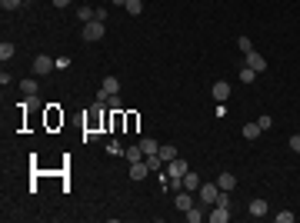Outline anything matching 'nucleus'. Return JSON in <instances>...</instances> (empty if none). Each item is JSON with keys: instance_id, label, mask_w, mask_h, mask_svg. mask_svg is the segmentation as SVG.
<instances>
[{"instance_id": "nucleus-27", "label": "nucleus", "mask_w": 300, "mask_h": 223, "mask_svg": "<svg viewBox=\"0 0 300 223\" xmlns=\"http://www.w3.org/2000/svg\"><path fill=\"white\" fill-rule=\"evenodd\" d=\"M20 3H23V0H0V7H3V10H17Z\"/></svg>"}, {"instance_id": "nucleus-23", "label": "nucleus", "mask_w": 300, "mask_h": 223, "mask_svg": "<svg viewBox=\"0 0 300 223\" xmlns=\"http://www.w3.org/2000/svg\"><path fill=\"white\" fill-rule=\"evenodd\" d=\"M124 150H127V147H120L117 140H110V143H107V153H110V157H124Z\"/></svg>"}, {"instance_id": "nucleus-10", "label": "nucleus", "mask_w": 300, "mask_h": 223, "mask_svg": "<svg viewBox=\"0 0 300 223\" xmlns=\"http://www.w3.org/2000/svg\"><path fill=\"white\" fill-rule=\"evenodd\" d=\"M187 173V163L184 160H170L167 163V177H184Z\"/></svg>"}, {"instance_id": "nucleus-8", "label": "nucleus", "mask_w": 300, "mask_h": 223, "mask_svg": "<svg viewBox=\"0 0 300 223\" xmlns=\"http://www.w3.org/2000/svg\"><path fill=\"white\" fill-rule=\"evenodd\" d=\"M210 93H214V100H217V103H224L227 97H230V83H227V80H217V83L210 87Z\"/></svg>"}, {"instance_id": "nucleus-7", "label": "nucleus", "mask_w": 300, "mask_h": 223, "mask_svg": "<svg viewBox=\"0 0 300 223\" xmlns=\"http://www.w3.org/2000/svg\"><path fill=\"white\" fill-rule=\"evenodd\" d=\"M247 67H250V70H257V74H263V70H267V60H263V54L247 50Z\"/></svg>"}, {"instance_id": "nucleus-22", "label": "nucleus", "mask_w": 300, "mask_h": 223, "mask_svg": "<svg viewBox=\"0 0 300 223\" xmlns=\"http://www.w3.org/2000/svg\"><path fill=\"white\" fill-rule=\"evenodd\" d=\"M260 123H247V127H244V137H247V140H257V137H260Z\"/></svg>"}, {"instance_id": "nucleus-3", "label": "nucleus", "mask_w": 300, "mask_h": 223, "mask_svg": "<svg viewBox=\"0 0 300 223\" xmlns=\"http://www.w3.org/2000/svg\"><path fill=\"white\" fill-rule=\"evenodd\" d=\"M50 70H57V60H50L47 54H37V57H34V74H37V77H47Z\"/></svg>"}, {"instance_id": "nucleus-33", "label": "nucleus", "mask_w": 300, "mask_h": 223, "mask_svg": "<svg viewBox=\"0 0 300 223\" xmlns=\"http://www.w3.org/2000/svg\"><path fill=\"white\" fill-rule=\"evenodd\" d=\"M124 3H127V0H113V7H124Z\"/></svg>"}, {"instance_id": "nucleus-31", "label": "nucleus", "mask_w": 300, "mask_h": 223, "mask_svg": "<svg viewBox=\"0 0 300 223\" xmlns=\"http://www.w3.org/2000/svg\"><path fill=\"white\" fill-rule=\"evenodd\" d=\"M290 150H294V153H300V133H294V137H290Z\"/></svg>"}, {"instance_id": "nucleus-15", "label": "nucleus", "mask_w": 300, "mask_h": 223, "mask_svg": "<svg viewBox=\"0 0 300 223\" xmlns=\"http://www.w3.org/2000/svg\"><path fill=\"white\" fill-rule=\"evenodd\" d=\"M184 217H187V223H200V220H207L204 206H190V210H187V213H184Z\"/></svg>"}, {"instance_id": "nucleus-1", "label": "nucleus", "mask_w": 300, "mask_h": 223, "mask_svg": "<svg viewBox=\"0 0 300 223\" xmlns=\"http://www.w3.org/2000/svg\"><path fill=\"white\" fill-rule=\"evenodd\" d=\"M104 34H107L104 20H90V23L84 27V40H87V43H97V40H104Z\"/></svg>"}, {"instance_id": "nucleus-29", "label": "nucleus", "mask_w": 300, "mask_h": 223, "mask_svg": "<svg viewBox=\"0 0 300 223\" xmlns=\"http://www.w3.org/2000/svg\"><path fill=\"white\" fill-rule=\"evenodd\" d=\"M237 47H240L244 54H247V50H254V43H250V37H240V40H237Z\"/></svg>"}, {"instance_id": "nucleus-11", "label": "nucleus", "mask_w": 300, "mask_h": 223, "mask_svg": "<svg viewBox=\"0 0 300 223\" xmlns=\"http://www.w3.org/2000/svg\"><path fill=\"white\" fill-rule=\"evenodd\" d=\"M157 153H160V160H164V163L177 160V147H173V143H160V150H157Z\"/></svg>"}, {"instance_id": "nucleus-32", "label": "nucleus", "mask_w": 300, "mask_h": 223, "mask_svg": "<svg viewBox=\"0 0 300 223\" xmlns=\"http://www.w3.org/2000/svg\"><path fill=\"white\" fill-rule=\"evenodd\" d=\"M67 3H70V0H54V7H57V10H60V7H67Z\"/></svg>"}, {"instance_id": "nucleus-2", "label": "nucleus", "mask_w": 300, "mask_h": 223, "mask_svg": "<svg viewBox=\"0 0 300 223\" xmlns=\"http://www.w3.org/2000/svg\"><path fill=\"white\" fill-rule=\"evenodd\" d=\"M197 197H200V203H204V206H214V203H217V197H220V186H217V183H200Z\"/></svg>"}, {"instance_id": "nucleus-28", "label": "nucleus", "mask_w": 300, "mask_h": 223, "mask_svg": "<svg viewBox=\"0 0 300 223\" xmlns=\"http://www.w3.org/2000/svg\"><path fill=\"white\" fill-rule=\"evenodd\" d=\"M257 123H260V130H270V127H274V117H267V113H263Z\"/></svg>"}, {"instance_id": "nucleus-26", "label": "nucleus", "mask_w": 300, "mask_h": 223, "mask_svg": "<svg viewBox=\"0 0 300 223\" xmlns=\"http://www.w3.org/2000/svg\"><path fill=\"white\" fill-rule=\"evenodd\" d=\"M277 223H294V213H290V210H280V213H277Z\"/></svg>"}, {"instance_id": "nucleus-14", "label": "nucleus", "mask_w": 300, "mask_h": 223, "mask_svg": "<svg viewBox=\"0 0 300 223\" xmlns=\"http://www.w3.org/2000/svg\"><path fill=\"white\" fill-rule=\"evenodd\" d=\"M20 93H23L27 100H34V97H37V80H20Z\"/></svg>"}, {"instance_id": "nucleus-18", "label": "nucleus", "mask_w": 300, "mask_h": 223, "mask_svg": "<svg viewBox=\"0 0 300 223\" xmlns=\"http://www.w3.org/2000/svg\"><path fill=\"white\" fill-rule=\"evenodd\" d=\"M124 7H127V14H130V17H140V14H144V0H127Z\"/></svg>"}, {"instance_id": "nucleus-25", "label": "nucleus", "mask_w": 300, "mask_h": 223, "mask_svg": "<svg viewBox=\"0 0 300 223\" xmlns=\"http://www.w3.org/2000/svg\"><path fill=\"white\" fill-rule=\"evenodd\" d=\"M240 80H244V83H254V80H257V70L244 67V70H240Z\"/></svg>"}, {"instance_id": "nucleus-5", "label": "nucleus", "mask_w": 300, "mask_h": 223, "mask_svg": "<svg viewBox=\"0 0 300 223\" xmlns=\"http://www.w3.org/2000/svg\"><path fill=\"white\" fill-rule=\"evenodd\" d=\"M173 206H177L180 213H187L190 206H193V197H190V190H177V197H173Z\"/></svg>"}, {"instance_id": "nucleus-30", "label": "nucleus", "mask_w": 300, "mask_h": 223, "mask_svg": "<svg viewBox=\"0 0 300 223\" xmlns=\"http://www.w3.org/2000/svg\"><path fill=\"white\" fill-rule=\"evenodd\" d=\"M70 67V57H57V70H67Z\"/></svg>"}, {"instance_id": "nucleus-21", "label": "nucleus", "mask_w": 300, "mask_h": 223, "mask_svg": "<svg viewBox=\"0 0 300 223\" xmlns=\"http://www.w3.org/2000/svg\"><path fill=\"white\" fill-rule=\"evenodd\" d=\"M124 157H127L130 163H137V160H144V150H140V147H127V150H124Z\"/></svg>"}, {"instance_id": "nucleus-16", "label": "nucleus", "mask_w": 300, "mask_h": 223, "mask_svg": "<svg viewBox=\"0 0 300 223\" xmlns=\"http://www.w3.org/2000/svg\"><path fill=\"white\" fill-rule=\"evenodd\" d=\"M217 186H220V190H234V186H237V177H234V173H220V177H217Z\"/></svg>"}, {"instance_id": "nucleus-9", "label": "nucleus", "mask_w": 300, "mask_h": 223, "mask_svg": "<svg viewBox=\"0 0 300 223\" xmlns=\"http://www.w3.org/2000/svg\"><path fill=\"white\" fill-rule=\"evenodd\" d=\"M147 173H150L147 160H137V163H130V180H144Z\"/></svg>"}, {"instance_id": "nucleus-17", "label": "nucleus", "mask_w": 300, "mask_h": 223, "mask_svg": "<svg viewBox=\"0 0 300 223\" xmlns=\"http://www.w3.org/2000/svg\"><path fill=\"white\" fill-rule=\"evenodd\" d=\"M14 54H17V50H14V43H10V40H3V43H0V60L7 63V60H14Z\"/></svg>"}, {"instance_id": "nucleus-4", "label": "nucleus", "mask_w": 300, "mask_h": 223, "mask_svg": "<svg viewBox=\"0 0 300 223\" xmlns=\"http://www.w3.org/2000/svg\"><path fill=\"white\" fill-rule=\"evenodd\" d=\"M207 220H210V223H227V220H230V206L214 203V206H210V213H207Z\"/></svg>"}, {"instance_id": "nucleus-20", "label": "nucleus", "mask_w": 300, "mask_h": 223, "mask_svg": "<svg viewBox=\"0 0 300 223\" xmlns=\"http://www.w3.org/2000/svg\"><path fill=\"white\" fill-rule=\"evenodd\" d=\"M104 90L107 93H120V80H117V77H104Z\"/></svg>"}, {"instance_id": "nucleus-12", "label": "nucleus", "mask_w": 300, "mask_h": 223, "mask_svg": "<svg viewBox=\"0 0 300 223\" xmlns=\"http://www.w3.org/2000/svg\"><path fill=\"white\" fill-rule=\"evenodd\" d=\"M184 190H190V193H197V190H200V177H197V173H184Z\"/></svg>"}, {"instance_id": "nucleus-19", "label": "nucleus", "mask_w": 300, "mask_h": 223, "mask_svg": "<svg viewBox=\"0 0 300 223\" xmlns=\"http://www.w3.org/2000/svg\"><path fill=\"white\" fill-rule=\"evenodd\" d=\"M77 17L84 20V23H90V20L97 17V10H94V7H77Z\"/></svg>"}, {"instance_id": "nucleus-6", "label": "nucleus", "mask_w": 300, "mask_h": 223, "mask_svg": "<svg viewBox=\"0 0 300 223\" xmlns=\"http://www.w3.org/2000/svg\"><path fill=\"white\" fill-rule=\"evenodd\" d=\"M247 213H250L254 220H263V217H267V200H263V197H257V200H250V206H247Z\"/></svg>"}, {"instance_id": "nucleus-13", "label": "nucleus", "mask_w": 300, "mask_h": 223, "mask_svg": "<svg viewBox=\"0 0 300 223\" xmlns=\"http://www.w3.org/2000/svg\"><path fill=\"white\" fill-rule=\"evenodd\" d=\"M140 150H144V157H153V153L160 150V143H157L153 137H144V140H140Z\"/></svg>"}, {"instance_id": "nucleus-34", "label": "nucleus", "mask_w": 300, "mask_h": 223, "mask_svg": "<svg viewBox=\"0 0 300 223\" xmlns=\"http://www.w3.org/2000/svg\"><path fill=\"white\" fill-rule=\"evenodd\" d=\"M23 3H34V0H23Z\"/></svg>"}, {"instance_id": "nucleus-24", "label": "nucleus", "mask_w": 300, "mask_h": 223, "mask_svg": "<svg viewBox=\"0 0 300 223\" xmlns=\"http://www.w3.org/2000/svg\"><path fill=\"white\" fill-rule=\"evenodd\" d=\"M107 107H110L113 113H120V110H124V103H120V93H113L110 100H107Z\"/></svg>"}]
</instances>
